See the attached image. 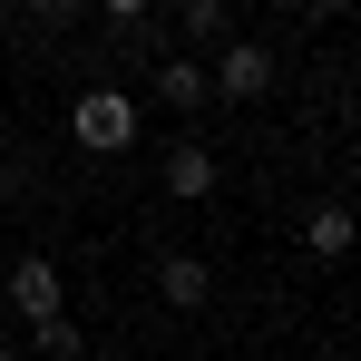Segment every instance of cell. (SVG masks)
Instances as JSON below:
<instances>
[{
	"mask_svg": "<svg viewBox=\"0 0 361 361\" xmlns=\"http://www.w3.org/2000/svg\"><path fill=\"white\" fill-rule=\"evenodd\" d=\"M215 176H225V166H215V147H176V157H166V195H176V205L215 195Z\"/></svg>",
	"mask_w": 361,
	"mask_h": 361,
	"instance_id": "cell-6",
	"label": "cell"
},
{
	"mask_svg": "<svg viewBox=\"0 0 361 361\" xmlns=\"http://www.w3.org/2000/svg\"><path fill=\"white\" fill-rule=\"evenodd\" d=\"M39 361H88V332H78V322H39Z\"/></svg>",
	"mask_w": 361,
	"mask_h": 361,
	"instance_id": "cell-9",
	"label": "cell"
},
{
	"mask_svg": "<svg viewBox=\"0 0 361 361\" xmlns=\"http://www.w3.org/2000/svg\"><path fill=\"white\" fill-rule=\"evenodd\" d=\"M302 244H312L322 264H332V254H352V244H361V225H352V205H312V215H302Z\"/></svg>",
	"mask_w": 361,
	"mask_h": 361,
	"instance_id": "cell-7",
	"label": "cell"
},
{
	"mask_svg": "<svg viewBox=\"0 0 361 361\" xmlns=\"http://www.w3.org/2000/svg\"><path fill=\"white\" fill-rule=\"evenodd\" d=\"M176 30H185V39H205V49H225V39H235V10H225V0H185Z\"/></svg>",
	"mask_w": 361,
	"mask_h": 361,
	"instance_id": "cell-8",
	"label": "cell"
},
{
	"mask_svg": "<svg viewBox=\"0 0 361 361\" xmlns=\"http://www.w3.org/2000/svg\"><path fill=\"white\" fill-rule=\"evenodd\" d=\"M68 137H78V147H88V157H118L127 137H137V98H127V88H108V78H98V88H88V98H78V108H68Z\"/></svg>",
	"mask_w": 361,
	"mask_h": 361,
	"instance_id": "cell-1",
	"label": "cell"
},
{
	"mask_svg": "<svg viewBox=\"0 0 361 361\" xmlns=\"http://www.w3.org/2000/svg\"><path fill=\"white\" fill-rule=\"evenodd\" d=\"M10 302L30 312V332L59 322V264H49V254H20V264H10Z\"/></svg>",
	"mask_w": 361,
	"mask_h": 361,
	"instance_id": "cell-3",
	"label": "cell"
},
{
	"mask_svg": "<svg viewBox=\"0 0 361 361\" xmlns=\"http://www.w3.org/2000/svg\"><path fill=\"white\" fill-rule=\"evenodd\" d=\"M157 293L176 302V312H205V302H215V274H205V254H166V264H157Z\"/></svg>",
	"mask_w": 361,
	"mask_h": 361,
	"instance_id": "cell-4",
	"label": "cell"
},
{
	"mask_svg": "<svg viewBox=\"0 0 361 361\" xmlns=\"http://www.w3.org/2000/svg\"><path fill=\"white\" fill-rule=\"evenodd\" d=\"M157 98H166V108H205V98H215V78H205V59H185V49H166V59H157Z\"/></svg>",
	"mask_w": 361,
	"mask_h": 361,
	"instance_id": "cell-5",
	"label": "cell"
},
{
	"mask_svg": "<svg viewBox=\"0 0 361 361\" xmlns=\"http://www.w3.org/2000/svg\"><path fill=\"white\" fill-rule=\"evenodd\" d=\"M0 361H10V352H0Z\"/></svg>",
	"mask_w": 361,
	"mask_h": 361,
	"instance_id": "cell-10",
	"label": "cell"
},
{
	"mask_svg": "<svg viewBox=\"0 0 361 361\" xmlns=\"http://www.w3.org/2000/svg\"><path fill=\"white\" fill-rule=\"evenodd\" d=\"M205 78H215V98H244V108H254V98L274 88V49H264V39H225Z\"/></svg>",
	"mask_w": 361,
	"mask_h": 361,
	"instance_id": "cell-2",
	"label": "cell"
}]
</instances>
